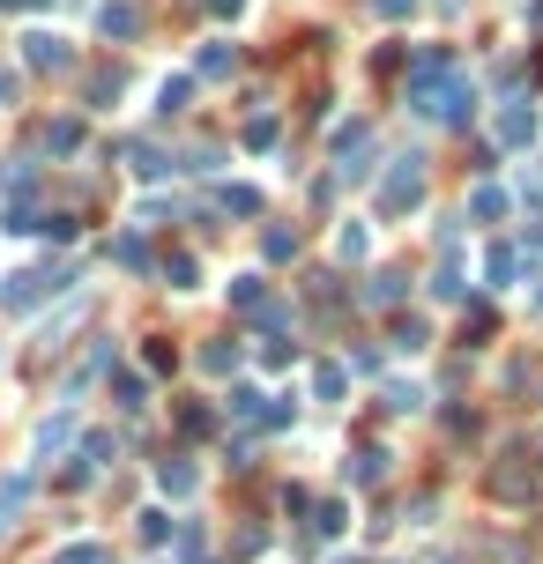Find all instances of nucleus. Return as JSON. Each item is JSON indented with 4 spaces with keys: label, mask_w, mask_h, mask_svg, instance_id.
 I'll use <instances>...</instances> for the list:
<instances>
[{
    "label": "nucleus",
    "mask_w": 543,
    "mask_h": 564,
    "mask_svg": "<svg viewBox=\"0 0 543 564\" xmlns=\"http://www.w3.org/2000/svg\"><path fill=\"white\" fill-rule=\"evenodd\" d=\"M335 253H342V260H365V223H350V231L335 238Z\"/></svg>",
    "instance_id": "15"
},
{
    "label": "nucleus",
    "mask_w": 543,
    "mask_h": 564,
    "mask_svg": "<svg viewBox=\"0 0 543 564\" xmlns=\"http://www.w3.org/2000/svg\"><path fill=\"white\" fill-rule=\"evenodd\" d=\"M529 134H536V112H529V105H506L499 112V149H521Z\"/></svg>",
    "instance_id": "3"
},
{
    "label": "nucleus",
    "mask_w": 543,
    "mask_h": 564,
    "mask_svg": "<svg viewBox=\"0 0 543 564\" xmlns=\"http://www.w3.org/2000/svg\"><path fill=\"white\" fill-rule=\"evenodd\" d=\"M484 275L499 282V290H506V282H514V253H506V245H492V260H484Z\"/></svg>",
    "instance_id": "14"
},
{
    "label": "nucleus",
    "mask_w": 543,
    "mask_h": 564,
    "mask_svg": "<svg viewBox=\"0 0 543 564\" xmlns=\"http://www.w3.org/2000/svg\"><path fill=\"white\" fill-rule=\"evenodd\" d=\"M52 564H112L105 542H68V550H52Z\"/></svg>",
    "instance_id": "8"
},
{
    "label": "nucleus",
    "mask_w": 543,
    "mask_h": 564,
    "mask_svg": "<svg viewBox=\"0 0 543 564\" xmlns=\"http://www.w3.org/2000/svg\"><path fill=\"white\" fill-rule=\"evenodd\" d=\"M365 305H402V275H395V268L373 275V282H365Z\"/></svg>",
    "instance_id": "9"
},
{
    "label": "nucleus",
    "mask_w": 543,
    "mask_h": 564,
    "mask_svg": "<svg viewBox=\"0 0 543 564\" xmlns=\"http://www.w3.org/2000/svg\"><path fill=\"white\" fill-rule=\"evenodd\" d=\"M469 216H476V223H506V194H499V186H476Z\"/></svg>",
    "instance_id": "7"
},
{
    "label": "nucleus",
    "mask_w": 543,
    "mask_h": 564,
    "mask_svg": "<svg viewBox=\"0 0 543 564\" xmlns=\"http://www.w3.org/2000/svg\"><path fill=\"white\" fill-rule=\"evenodd\" d=\"M410 8H418V0H379V15H410Z\"/></svg>",
    "instance_id": "20"
},
{
    "label": "nucleus",
    "mask_w": 543,
    "mask_h": 564,
    "mask_svg": "<svg viewBox=\"0 0 543 564\" xmlns=\"http://www.w3.org/2000/svg\"><path fill=\"white\" fill-rule=\"evenodd\" d=\"M313 535H342V505H321V513H313Z\"/></svg>",
    "instance_id": "19"
},
{
    "label": "nucleus",
    "mask_w": 543,
    "mask_h": 564,
    "mask_svg": "<svg viewBox=\"0 0 543 564\" xmlns=\"http://www.w3.org/2000/svg\"><path fill=\"white\" fill-rule=\"evenodd\" d=\"M379 476H387V453H379V445H358V453H350V483H379Z\"/></svg>",
    "instance_id": "6"
},
{
    "label": "nucleus",
    "mask_w": 543,
    "mask_h": 564,
    "mask_svg": "<svg viewBox=\"0 0 543 564\" xmlns=\"http://www.w3.org/2000/svg\"><path fill=\"white\" fill-rule=\"evenodd\" d=\"M313 387H321V394L335 402V394H342V364H321V371H313Z\"/></svg>",
    "instance_id": "17"
},
{
    "label": "nucleus",
    "mask_w": 543,
    "mask_h": 564,
    "mask_svg": "<svg viewBox=\"0 0 543 564\" xmlns=\"http://www.w3.org/2000/svg\"><path fill=\"white\" fill-rule=\"evenodd\" d=\"M536 468H543V445H536Z\"/></svg>",
    "instance_id": "22"
},
{
    "label": "nucleus",
    "mask_w": 543,
    "mask_h": 564,
    "mask_svg": "<svg viewBox=\"0 0 543 564\" xmlns=\"http://www.w3.org/2000/svg\"><path fill=\"white\" fill-rule=\"evenodd\" d=\"M31 476H8V483H0V527H15V513H23V505H31Z\"/></svg>",
    "instance_id": "4"
},
{
    "label": "nucleus",
    "mask_w": 543,
    "mask_h": 564,
    "mask_svg": "<svg viewBox=\"0 0 543 564\" xmlns=\"http://www.w3.org/2000/svg\"><path fill=\"white\" fill-rule=\"evenodd\" d=\"M424 201V157H402L387 171V186H379V216H402V208Z\"/></svg>",
    "instance_id": "1"
},
{
    "label": "nucleus",
    "mask_w": 543,
    "mask_h": 564,
    "mask_svg": "<svg viewBox=\"0 0 543 564\" xmlns=\"http://www.w3.org/2000/svg\"><path fill=\"white\" fill-rule=\"evenodd\" d=\"M231 305H246V312H253V305H268V282H261V275H239V282H231Z\"/></svg>",
    "instance_id": "11"
},
{
    "label": "nucleus",
    "mask_w": 543,
    "mask_h": 564,
    "mask_svg": "<svg viewBox=\"0 0 543 564\" xmlns=\"http://www.w3.org/2000/svg\"><path fill=\"white\" fill-rule=\"evenodd\" d=\"M112 260H120V268H149V245H142V238H120V245H112Z\"/></svg>",
    "instance_id": "12"
},
{
    "label": "nucleus",
    "mask_w": 543,
    "mask_h": 564,
    "mask_svg": "<svg viewBox=\"0 0 543 564\" xmlns=\"http://www.w3.org/2000/svg\"><path fill=\"white\" fill-rule=\"evenodd\" d=\"M202 75H231V45H209V52H202Z\"/></svg>",
    "instance_id": "16"
},
{
    "label": "nucleus",
    "mask_w": 543,
    "mask_h": 564,
    "mask_svg": "<svg viewBox=\"0 0 543 564\" xmlns=\"http://www.w3.org/2000/svg\"><path fill=\"white\" fill-rule=\"evenodd\" d=\"M432 297H447V305L461 297V275H455V268H439V275H432Z\"/></svg>",
    "instance_id": "18"
},
{
    "label": "nucleus",
    "mask_w": 543,
    "mask_h": 564,
    "mask_svg": "<svg viewBox=\"0 0 543 564\" xmlns=\"http://www.w3.org/2000/svg\"><path fill=\"white\" fill-rule=\"evenodd\" d=\"M224 208H231V216H253L261 194H253V186H224Z\"/></svg>",
    "instance_id": "13"
},
{
    "label": "nucleus",
    "mask_w": 543,
    "mask_h": 564,
    "mask_svg": "<svg viewBox=\"0 0 543 564\" xmlns=\"http://www.w3.org/2000/svg\"><path fill=\"white\" fill-rule=\"evenodd\" d=\"M23 45H31V68H68V38L38 30V38H23Z\"/></svg>",
    "instance_id": "5"
},
{
    "label": "nucleus",
    "mask_w": 543,
    "mask_h": 564,
    "mask_svg": "<svg viewBox=\"0 0 543 564\" xmlns=\"http://www.w3.org/2000/svg\"><path fill=\"white\" fill-rule=\"evenodd\" d=\"M8 89H15V82H8V75H0V97H8Z\"/></svg>",
    "instance_id": "21"
},
{
    "label": "nucleus",
    "mask_w": 543,
    "mask_h": 564,
    "mask_svg": "<svg viewBox=\"0 0 543 564\" xmlns=\"http://www.w3.org/2000/svg\"><path fill=\"white\" fill-rule=\"evenodd\" d=\"M157 483H165L171 498H186V490L202 483V476H194V468H186V461H165V468H157Z\"/></svg>",
    "instance_id": "10"
},
{
    "label": "nucleus",
    "mask_w": 543,
    "mask_h": 564,
    "mask_svg": "<svg viewBox=\"0 0 543 564\" xmlns=\"http://www.w3.org/2000/svg\"><path fill=\"white\" fill-rule=\"evenodd\" d=\"M97 30H105V38H134V30H142V8H134V0H105V8H97Z\"/></svg>",
    "instance_id": "2"
}]
</instances>
